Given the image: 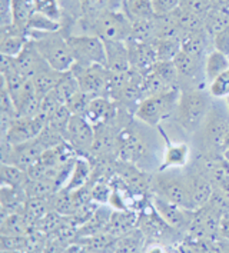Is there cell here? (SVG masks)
Instances as JSON below:
<instances>
[{
    "instance_id": "1",
    "label": "cell",
    "mask_w": 229,
    "mask_h": 253,
    "mask_svg": "<svg viewBox=\"0 0 229 253\" xmlns=\"http://www.w3.org/2000/svg\"><path fill=\"white\" fill-rule=\"evenodd\" d=\"M212 96L206 89H183L179 93L175 118L188 133H198L212 107Z\"/></svg>"
},
{
    "instance_id": "2",
    "label": "cell",
    "mask_w": 229,
    "mask_h": 253,
    "mask_svg": "<svg viewBox=\"0 0 229 253\" xmlns=\"http://www.w3.org/2000/svg\"><path fill=\"white\" fill-rule=\"evenodd\" d=\"M118 159L137 166L139 169L148 172L153 169L155 152L148 143L145 134L137 129V125L132 120L123 126L118 134Z\"/></svg>"
},
{
    "instance_id": "3",
    "label": "cell",
    "mask_w": 229,
    "mask_h": 253,
    "mask_svg": "<svg viewBox=\"0 0 229 253\" xmlns=\"http://www.w3.org/2000/svg\"><path fill=\"white\" fill-rule=\"evenodd\" d=\"M27 38L38 47L47 65L57 72H68L75 65V59L62 30L57 32H27Z\"/></svg>"
},
{
    "instance_id": "4",
    "label": "cell",
    "mask_w": 229,
    "mask_h": 253,
    "mask_svg": "<svg viewBox=\"0 0 229 253\" xmlns=\"http://www.w3.org/2000/svg\"><path fill=\"white\" fill-rule=\"evenodd\" d=\"M150 192L152 195L169 200L181 208L195 211L189 189L188 174L186 172H181V169H165L152 174Z\"/></svg>"
},
{
    "instance_id": "5",
    "label": "cell",
    "mask_w": 229,
    "mask_h": 253,
    "mask_svg": "<svg viewBox=\"0 0 229 253\" xmlns=\"http://www.w3.org/2000/svg\"><path fill=\"white\" fill-rule=\"evenodd\" d=\"M199 137V146L202 156H219L222 155L224 143L229 136V112L228 109L212 105L209 115L196 133Z\"/></svg>"
},
{
    "instance_id": "6",
    "label": "cell",
    "mask_w": 229,
    "mask_h": 253,
    "mask_svg": "<svg viewBox=\"0 0 229 253\" xmlns=\"http://www.w3.org/2000/svg\"><path fill=\"white\" fill-rule=\"evenodd\" d=\"M179 93L181 90L176 89L168 93L146 97L137 105L134 116L146 126L158 127L162 122L168 120L171 116H175Z\"/></svg>"
},
{
    "instance_id": "7",
    "label": "cell",
    "mask_w": 229,
    "mask_h": 253,
    "mask_svg": "<svg viewBox=\"0 0 229 253\" xmlns=\"http://www.w3.org/2000/svg\"><path fill=\"white\" fill-rule=\"evenodd\" d=\"M68 43L78 65H103L106 66L105 42L93 35H69Z\"/></svg>"
},
{
    "instance_id": "8",
    "label": "cell",
    "mask_w": 229,
    "mask_h": 253,
    "mask_svg": "<svg viewBox=\"0 0 229 253\" xmlns=\"http://www.w3.org/2000/svg\"><path fill=\"white\" fill-rule=\"evenodd\" d=\"M70 72L79 82L81 90L92 99L94 97H108L110 70L103 65H78L75 63Z\"/></svg>"
},
{
    "instance_id": "9",
    "label": "cell",
    "mask_w": 229,
    "mask_h": 253,
    "mask_svg": "<svg viewBox=\"0 0 229 253\" xmlns=\"http://www.w3.org/2000/svg\"><path fill=\"white\" fill-rule=\"evenodd\" d=\"M132 20L126 12L108 10L93 23V35L103 42H128Z\"/></svg>"
},
{
    "instance_id": "10",
    "label": "cell",
    "mask_w": 229,
    "mask_h": 253,
    "mask_svg": "<svg viewBox=\"0 0 229 253\" xmlns=\"http://www.w3.org/2000/svg\"><path fill=\"white\" fill-rule=\"evenodd\" d=\"M66 142L72 145L79 156L89 159L94 143L93 125L85 116L72 115L66 132Z\"/></svg>"
},
{
    "instance_id": "11",
    "label": "cell",
    "mask_w": 229,
    "mask_h": 253,
    "mask_svg": "<svg viewBox=\"0 0 229 253\" xmlns=\"http://www.w3.org/2000/svg\"><path fill=\"white\" fill-rule=\"evenodd\" d=\"M149 203L153 206V209L159 213V216L169 226L174 227L178 232H188L189 226L195 217V211H188L185 208H181L175 203L162 199L156 195H150Z\"/></svg>"
},
{
    "instance_id": "12",
    "label": "cell",
    "mask_w": 229,
    "mask_h": 253,
    "mask_svg": "<svg viewBox=\"0 0 229 253\" xmlns=\"http://www.w3.org/2000/svg\"><path fill=\"white\" fill-rule=\"evenodd\" d=\"M189 180V189H190V196H192V203L193 209L199 211L203 206L209 203V200L214 195V182L208 173L203 170V168L196 163L186 169Z\"/></svg>"
},
{
    "instance_id": "13",
    "label": "cell",
    "mask_w": 229,
    "mask_h": 253,
    "mask_svg": "<svg viewBox=\"0 0 229 253\" xmlns=\"http://www.w3.org/2000/svg\"><path fill=\"white\" fill-rule=\"evenodd\" d=\"M139 229L145 233L148 239L159 243H163L168 239H175L176 235L179 233L162 219L152 205H150V212H143L139 216Z\"/></svg>"
},
{
    "instance_id": "14",
    "label": "cell",
    "mask_w": 229,
    "mask_h": 253,
    "mask_svg": "<svg viewBox=\"0 0 229 253\" xmlns=\"http://www.w3.org/2000/svg\"><path fill=\"white\" fill-rule=\"evenodd\" d=\"M45 125L46 123L41 118H16L9 133L1 139L12 146H17L36 139Z\"/></svg>"
},
{
    "instance_id": "15",
    "label": "cell",
    "mask_w": 229,
    "mask_h": 253,
    "mask_svg": "<svg viewBox=\"0 0 229 253\" xmlns=\"http://www.w3.org/2000/svg\"><path fill=\"white\" fill-rule=\"evenodd\" d=\"M16 59V67L17 70L27 78V79H33L38 75H41L42 72L50 69L47 65V62L43 59L41 52L38 50V47L33 44V42L29 39L25 49L20 52V54Z\"/></svg>"
},
{
    "instance_id": "16",
    "label": "cell",
    "mask_w": 229,
    "mask_h": 253,
    "mask_svg": "<svg viewBox=\"0 0 229 253\" xmlns=\"http://www.w3.org/2000/svg\"><path fill=\"white\" fill-rule=\"evenodd\" d=\"M128 47H129V57H131V69L146 75L149 70L158 63L155 42L139 43L134 40H128Z\"/></svg>"
},
{
    "instance_id": "17",
    "label": "cell",
    "mask_w": 229,
    "mask_h": 253,
    "mask_svg": "<svg viewBox=\"0 0 229 253\" xmlns=\"http://www.w3.org/2000/svg\"><path fill=\"white\" fill-rule=\"evenodd\" d=\"M181 50L205 60L209 52L214 50V39L206 33V30L186 33L181 42Z\"/></svg>"
},
{
    "instance_id": "18",
    "label": "cell",
    "mask_w": 229,
    "mask_h": 253,
    "mask_svg": "<svg viewBox=\"0 0 229 253\" xmlns=\"http://www.w3.org/2000/svg\"><path fill=\"white\" fill-rule=\"evenodd\" d=\"M165 142H166V147L162 156L161 168L159 170H165V169H182L185 166H188L189 162V147L186 143H176V142H171L169 137L162 132Z\"/></svg>"
},
{
    "instance_id": "19",
    "label": "cell",
    "mask_w": 229,
    "mask_h": 253,
    "mask_svg": "<svg viewBox=\"0 0 229 253\" xmlns=\"http://www.w3.org/2000/svg\"><path fill=\"white\" fill-rule=\"evenodd\" d=\"M106 67L110 72L131 70V57L128 42H105Z\"/></svg>"
},
{
    "instance_id": "20",
    "label": "cell",
    "mask_w": 229,
    "mask_h": 253,
    "mask_svg": "<svg viewBox=\"0 0 229 253\" xmlns=\"http://www.w3.org/2000/svg\"><path fill=\"white\" fill-rule=\"evenodd\" d=\"M139 227V216L132 211H113L110 214L106 232L113 235L115 238L123 236Z\"/></svg>"
},
{
    "instance_id": "21",
    "label": "cell",
    "mask_w": 229,
    "mask_h": 253,
    "mask_svg": "<svg viewBox=\"0 0 229 253\" xmlns=\"http://www.w3.org/2000/svg\"><path fill=\"white\" fill-rule=\"evenodd\" d=\"M92 174H93V165H92L91 159L79 156L72 168V173L69 176L68 183L65 185L63 189L78 190L81 187L88 186L89 182L92 180Z\"/></svg>"
},
{
    "instance_id": "22",
    "label": "cell",
    "mask_w": 229,
    "mask_h": 253,
    "mask_svg": "<svg viewBox=\"0 0 229 253\" xmlns=\"http://www.w3.org/2000/svg\"><path fill=\"white\" fill-rule=\"evenodd\" d=\"M146 239L145 233L136 227L129 233L116 238L113 253H143L146 249Z\"/></svg>"
},
{
    "instance_id": "23",
    "label": "cell",
    "mask_w": 229,
    "mask_h": 253,
    "mask_svg": "<svg viewBox=\"0 0 229 253\" xmlns=\"http://www.w3.org/2000/svg\"><path fill=\"white\" fill-rule=\"evenodd\" d=\"M30 232V225L23 213H10L1 217V236H25Z\"/></svg>"
},
{
    "instance_id": "24",
    "label": "cell",
    "mask_w": 229,
    "mask_h": 253,
    "mask_svg": "<svg viewBox=\"0 0 229 253\" xmlns=\"http://www.w3.org/2000/svg\"><path fill=\"white\" fill-rule=\"evenodd\" d=\"M229 69V57L219 50H212L205 59V79L209 86L214 80Z\"/></svg>"
},
{
    "instance_id": "25",
    "label": "cell",
    "mask_w": 229,
    "mask_h": 253,
    "mask_svg": "<svg viewBox=\"0 0 229 253\" xmlns=\"http://www.w3.org/2000/svg\"><path fill=\"white\" fill-rule=\"evenodd\" d=\"M60 189L57 183L47 179H29L25 186L27 199H47L56 195Z\"/></svg>"
},
{
    "instance_id": "26",
    "label": "cell",
    "mask_w": 229,
    "mask_h": 253,
    "mask_svg": "<svg viewBox=\"0 0 229 253\" xmlns=\"http://www.w3.org/2000/svg\"><path fill=\"white\" fill-rule=\"evenodd\" d=\"M129 40L139 43H153L158 40V27L153 20H132Z\"/></svg>"
},
{
    "instance_id": "27",
    "label": "cell",
    "mask_w": 229,
    "mask_h": 253,
    "mask_svg": "<svg viewBox=\"0 0 229 253\" xmlns=\"http://www.w3.org/2000/svg\"><path fill=\"white\" fill-rule=\"evenodd\" d=\"M79 92H82L79 82H78V79L75 78V75L70 70L63 72V75H62V78L59 80L56 89L53 90V93L56 94V97L59 99V102L62 105H66L69 100L75 94L79 93Z\"/></svg>"
},
{
    "instance_id": "28",
    "label": "cell",
    "mask_w": 229,
    "mask_h": 253,
    "mask_svg": "<svg viewBox=\"0 0 229 253\" xmlns=\"http://www.w3.org/2000/svg\"><path fill=\"white\" fill-rule=\"evenodd\" d=\"M52 212L50 198L47 199H27L23 208V214L30 225V229L42 220L46 214Z\"/></svg>"
},
{
    "instance_id": "29",
    "label": "cell",
    "mask_w": 229,
    "mask_h": 253,
    "mask_svg": "<svg viewBox=\"0 0 229 253\" xmlns=\"http://www.w3.org/2000/svg\"><path fill=\"white\" fill-rule=\"evenodd\" d=\"M229 26V10L212 7L209 13L205 16V30L214 39L218 33Z\"/></svg>"
},
{
    "instance_id": "30",
    "label": "cell",
    "mask_w": 229,
    "mask_h": 253,
    "mask_svg": "<svg viewBox=\"0 0 229 253\" xmlns=\"http://www.w3.org/2000/svg\"><path fill=\"white\" fill-rule=\"evenodd\" d=\"M62 10V32L68 36L72 26L81 17V0H57Z\"/></svg>"
},
{
    "instance_id": "31",
    "label": "cell",
    "mask_w": 229,
    "mask_h": 253,
    "mask_svg": "<svg viewBox=\"0 0 229 253\" xmlns=\"http://www.w3.org/2000/svg\"><path fill=\"white\" fill-rule=\"evenodd\" d=\"M62 75H63V72H57V70L50 67V69L42 72L41 75H38L36 78H33L32 82L35 84V89H36L38 94L41 97H43L47 93L53 92L56 86H57V83H59V80L62 78Z\"/></svg>"
},
{
    "instance_id": "32",
    "label": "cell",
    "mask_w": 229,
    "mask_h": 253,
    "mask_svg": "<svg viewBox=\"0 0 229 253\" xmlns=\"http://www.w3.org/2000/svg\"><path fill=\"white\" fill-rule=\"evenodd\" d=\"M125 12L131 20H153L156 17L152 0H129Z\"/></svg>"
},
{
    "instance_id": "33",
    "label": "cell",
    "mask_w": 229,
    "mask_h": 253,
    "mask_svg": "<svg viewBox=\"0 0 229 253\" xmlns=\"http://www.w3.org/2000/svg\"><path fill=\"white\" fill-rule=\"evenodd\" d=\"M29 179L30 177L26 170L10 163H1V185L25 189Z\"/></svg>"
},
{
    "instance_id": "34",
    "label": "cell",
    "mask_w": 229,
    "mask_h": 253,
    "mask_svg": "<svg viewBox=\"0 0 229 253\" xmlns=\"http://www.w3.org/2000/svg\"><path fill=\"white\" fill-rule=\"evenodd\" d=\"M57 30H62L60 22L33 10L27 23V32H57Z\"/></svg>"
},
{
    "instance_id": "35",
    "label": "cell",
    "mask_w": 229,
    "mask_h": 253,
    "mask_svg": "<svg viewBox=\"0 0 229 253\" xmlns=\"http://www.w3.org/2000/svg\"><path fill=\"white\" fill-rule=\"evenodd\" d=\"M158 62H172L175 56L181 52V40L158 39L155 42Z\"/></svg>"
},
{
    "instance_id": "36",
    "label": "cell",
    "mask_w": 229,
    "mask_h": 253,
    "mask_svg": "<svg viewBox=\"0 0 229 253\" xmlns=\"http://www.w3.org/2000/svg\"><path fill=\"white\" fill-rule=\"evenodd\" d=\"M0 251L32 253L29 233L25 236H0Z\"/></svg>"
},
{
    "instance_id": "37",
    "label": "cell",
    "mask_w": 229,
    "mask_h": 253,
    "mask_svg": "<svg viewBox=\"0 0 229 253\" xmlns=\"http://www.w3.org/2000/svg\"><path fill=\"white\" fill-rule=\"evenodd\" d=\"M70 118H72V112L69 110L68 106L66 105H60L59 109L54 112V115L49 119V122L46 125L53 127L54 130H57L60 134H63V137L66 139V132H68Z\"/></svg>"
},
{
    "instance_id": "38",
    "label": "cell",
    "mask_w": 229,
    "mask_h": 253,
    "mask_svg": "<svg viewBox=\"0 0 229 253\" xmlns=\"http://www.w3.org/2000/svg\"><path fill=\"white\" fill-rule=\"evenodd\" d=\"M36 139H38V142L41 143L45 150L53 149V147L59 146L60 143H63L66 140L63 137V134H60L57 130H54L53 127H50L49 125H45V127L42 129V132Z\"/></svg>"
},
{
    "instance_id": "39",
    "label": "cell",
    "mask_w": 229,
    "mask_h": 253,
    "mask_svg": "<svg viewBox=\"0 0 229 253\" xmlns=\"http://www.w3.org/2000/svg\"><path fill=\"white\" fill-rule=\"evenodd\" d=\"M208 92L215 99H227L229 97V69L219 75L212 83L208 86Z\"/></svg>"
},
{
    "instance_id": "40",
    "label": "cell",
    "mask_w": 229,
    "mask_h": 253,
    "mask_svg": "<svg viewBox=\"0 0 229 253\" xmlns=\"http://www.w3.org/2000/svg\"><path fill=\"white\" fill-rule=\"evenodd\" d=\"M35 10L39 13L46 14L47 17L62 22V10L57 0H35Z\"/></svg>"
},
{
    "instance_id": "41",
    "label": "cell",
    "mask_w": 229,
    "mask_h": 253,
    "mask_svg": "<svg viewBox=\"0 0 229 253\" xmlns=\"http://www.w3.org/2000/svg\"><path fill=\"white\" fill-rule=\"evenodd\" d=\"M179 7L188 13L205 17L212 9V1L211 0H182Z\"/></svg>"
},
{
    "instance_id": "42",
    "label": "cell",
    "mask_w": 229,
    "mask_h": 253,
    "mask_svg": "<svg viewBox=\"0 0 229 253\" xmlns=\"http://www.w3.org/2000/svg\"><path fill=\"white\" fill-rule=\"evenodd\" d=\"M92 102V97L88 96L86 93L83 92H79L78 94H75L68 103L66 106L68 109L72 112V115H78V116H85L88 109H89V105Z\"/></svg>"
},
{
    "instance_id": "43",
    "label": "cell",
    "mask_w": 229,
    "mask_h": 253,
    "mask_svg": "<svg viewBox=\"0 0 229 253\" xmlns=\"http://www.w3.org/2000/svg\"><path fill=\"white\" fill-rule=\"evenodd\" d=\"M113 192V187L109 186L108 182L105 180H96L92 183V202L100 203V205H106L110 200Z\"/></svg>"
},
{
    "instance_id": "44",
    "label": "cell",
    "mask_w": 229,
    "mask_h": 253,
    "mask_svg": "<svg viewBox=\"0 0 229 253\" xmlns=\"http://www.w3.org/2000/svg\"><path fill=\"white\" fill-rule=\"evenodd\" d=\"M181 1L182 0H152V4L156 16H165L174 13L181 6Z\"/></svg>"
},
{
    "instance_id": "45",
    "label": "cell",
    "mask_w": 229,
    "mask_h": 253,
    "mask_svg": "<svg viewBox=\"0 0 229 253\" xmlns=\"http://www.w3.org/2000/svg\"><path fill=\"white\" fill-rule=\"evenodd\" d=\"M13 25V0H0V27Z\"/></svg>"
},
{
    "instance_id": "46",
    "label": "cell",
    "mask_w": 229,
    "mask_h": 253,
    "mask_svg": "<svg viewBox=\"0 0 229 253\" xmlns=\"http://www.w3.org/2000/svg\"><path fill=\"white\" fill-rule=\"evenodd\" d=\"M214 49L229 57V26L214 38Z\"/></svg>"
},
{
    "instance_id": "47",
    "label": "cell",
    "mask_w": 229,
    "mask_h": 253,
    "mask_svg": "<svg viewBox=\"0 0 229 253\" xmlns=\"http://www.w3.org/2000/svg\"><path fill=\"white\" fill-rule=\"evenodd\" d=\"M129 0H109V10L115 12H125Z\"/></svg>"
},
{
    "instance_id": "48",
    "label": "cell",
    "mask_w": 229,
    "mask_h": 253,
    "mask_svg": "<svg viewBox=\"0 0 229 253\" xmlns=\"http://www.w3.org/2000/svg\"><path fill=\"white\" fill-rule=\"evenodd\" d=\"M212 7L215 9H227L229 10V0H211Z\"/></svg>"
},
{
    "instance_id": "49",
    "label": "cell",
    "mask_w": 229,
    "mask_h": 253,
    "mask_svg": "<svg viewBox=\"0 0 229 253\" xmlns=\"http://www.w3.org/2000/svg\"><path fill=\"white\" fill-rule=\"evenodd\" d=\"M1 253H30V252H10V251H1Z\"/></svg>"
},
{
    "instance_id": "50",
    "label": "cell",
    "mask_w": 229,
    "mask_h": 253,
    "mask_svg": "<svg viewBox=\"0 0 229 253\" xmlns=\"http://www.w3.org/2000/svg\"><path fill=\"white\" fill-rule=\"evenodd\" d=\"M225 100H227V109H228V112H229V97H227Z\"/></svg>"
}]
</instances>
